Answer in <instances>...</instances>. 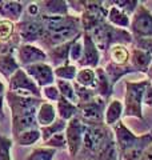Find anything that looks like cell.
I'll list each match as a JSON object with an SVG mask.
<instances>
[{
  "instance_id": "6da1fadb",
  "label": "cell",
  "mask_w": 152,
  "mask_h": 160,
  "mask_svg": "<svg viewBox=\"0 0 152 160\" xmlns=\"http://www.w3.org/2000/svg\"><path fill=\"white\" fill-rule=\"evenodd\" d=\"M4 99L11 109V132L12 139H15L24 131L39 128L38 124V109L44 102L43 98L22 96L13 92L6 91Z\"/></svg>"
},
{
  "instance_id": "7a4b0ae2",
  "label": "cell",
  "mask_w": 152,
  "mask_h": 160,
  "mask_svg": "<svg viewBox=\"0 0 152 160\" xmlns=\"http://www.w3.org/2000/svg\"><path fill=\"white\" fill-rule=\"evenodd\" d=\"M111 128L114 131L120 160H139L143 152L152 144V129L143 135H135L123 123V120Z\"/></svg>"
},
{
  "instance_id": "3957f363",
  "label": "cell",
  "mask_w": 152,
  "mask_h": 160,
  "mask_svg": "<svg viewBox=\"0 0 152 160\" xmlns=\"http://www.w3.org/2000/svg\"><path fill=\"white\" fill-rule=\"evenodd\" d=\"M114 131L105 123L100 124H89L85 126L83 146L78 153L76 160H94L101 149L114 140Z\"/></svg>"
},
{
  "instance_id": "277c9868",
  "label": "cell",
  "mask_w": 152,
  "mask_h": 160,
  "mask_svg": "<svg viewBox=\"0 0 152 160\" xmlns=\"http://www.w3.org/2000/svg\"><path fill=\"white\" fill-rule=\"evenodd\" d=\"M92 38L96 48L99 52H103L104 55L109 51L111 47L120 44V46H131L134 42L132 35L129 33L128 29H121L118 27H114L105 20L94 28L91 32H88Z\"/></svg>"
},
{
  "instance_id": "5b68a950",
  "label": "cell",
  "mask_w": 152,
  "mask_h": 160,
  "mask_svg": "<svg viewBox=\"0 0 152 160\" xmlns=\"http://www.w3.org/2000/svg\"><path fill=\"white\" fill-rule=\"evenodd\" d=\"M149 80H140V82H125V95L123 116L121 118H138L144 120L143 115V96L145 88L149 86Z\"/></svg>"
},
{
  "instance_id": "8992f818",
  "label": "cell",
  "mask_w": 152,
  "mask_h": 160,
  "mask_svg": "<svg viewBox=\"0 0 152 160\" xmlns=\"http://www.w3.org/2000/svg\"><path fill=\"white\" fill-rule=\"evenodd\" d=\"M15 29L19 35L22 44L38 43L44 35V24L40 16H28L24 15L18 23H15Z\"/></svg>"
},
{
  "instance_id": "52a82bcc",
  "label": "cell",
  "mask_w": 152,
  "mask_h": 160,
  "mask_svg": "<svg viewBox=\"0 0 152 160\" xmlns=\"http://www.w3.org/2000/svg\"><path fill=\"white\" fill-rule=\"evenodd\" d=\"M128 31L132 35L134 40L152 38V12L145 7L143 2L139 3L136 11L134 12Z\"/></svg>"
},
{
  "instance_id": "ba28073f",
  "label": "cell",
  "mask_w": 152,
  "mask_h": 160,
  "mask_svg": "<svg viewBox=\"0 0 152 160\" xmlns=\"http://www.w3.org/2000/svg\"><path fill=\"white\" fill-rule=\"evenodd\" d=\"M107 104L108 102H105L100 96H95L94 99L84 103H78L76 104V107L79 109L78 118L85 126L104 123V112L107 108Z\"/></svg>"
},
{
  "instance_id": "9c48e42d",
  "label": "cell",
  "mask_w": 152,
  "mask_h": 160,
  "mask_svg": "<svg viewBox=\"0 0 152 160\" xmlns=\"http://www.w3.org/2000/svg\"><path fill=\"white\" fill-rule=\"evenodd\" d=\"M8 91L22 96L42 98V88L38 87V84L24 72L23 68L18 69L8 80Z\"/></svg>"
},
{
  "instance_id": "30bf717a",
  "label": "cell",
  "mask_w": 152,
  "mask_h": 160,
  "mask_svg": "<svg viewBox=\"0 0 152 160\" xmlns=\"http://www.w3.org/2000/svg\"><path fill=\"white\" fill-rule=\"evenodd\" d=\"M85 131V124L78 116L67 122L65 127V140H67V149L71 159H75L78 156L83 146V138Z\"/></svg>"
},
{
  "instance_id": "8fae6325",
  "label": "cell",
  "mask_w": 152,
  "mask_h": 160,
  "mask_svg": "<svg viewBox=\"0 0 152 160\" xmlns=\"http://www.w3.org/2000/svg\"><path fill=\"white\" fill-rule=\"evenodd\" d=\"M23 69L38 84L39 88L52 86L55 83V80H56L53 75V68L48 63H36V64H32V66L24 67Z\"/></svg>"
},
{
  "instance_id": "7c38bea8",
  "label": "cell",
  "mask_w": 152,
  "mask_h": 160,
  "mask_svg": "<svg viewBox=\"0 0 152 160\" xmlns=\"http://www.w3.org/2000/svg\"><path fill=\"white\" fill-rule=\"evenodd\" d=\"M16 55L20 68L32 66L36 63H45L48 60L44 49L33 46V44H20L16 49Z\"/></svg>"
},
{
  "instance_id": "4fadbf2b",
  "label": "cell",
  "mask_w": 152,
  "mask_h": 160,
  "mask_svg": "<svg viewBox=\"0 0 152 160\" xmlns=\"http://www.w3.org/2000/svg\"><path fill=\"white\" fill-rule=\"evenodd\" d=\"M83 55L76 67L80 68H98L100 63V52L88 32H83Z\"/></svg>"
},
{
  "instance_id": "5bb4252c",
  "label": "cell",
  "mask_w": 152,
  "mask_h": 160,
  "mask_svg": "<svg viewBox=\"0 0 152 160\" xmlns=\"http://www.w3.org/2000/svg\"><path fill=\"white\" fill-rule=\"evenodd\" d=\"M42 16H67L69 15L68 3L64 0H43L36 2Z\"/></svg>"
},
{
  "instance_id": "9a60e30c",
  "label": "cell",
  "mask_w": 152,
  "mask_h": 160,
  "mask_svg": "<svg viewBox=\"0 0 152 160\" xmlns=\"http://www.w3.org/2000/svg\"><path fill=\"white\" fill-rule=\"evenodd\" d=\"M83 35V33H82ZM82 35H79V36H82ZM78 36V38H79ZM78 38L72 39L71 42L68 43H64L62 46H58V47H53L48 49V51H45L47 53V59L51 62V66L52 68H56V67H60V66H65V64H69V60H68V53H69V48L73 44V42Z\"/></svg>"
},
{
  "instance_id": "2e32d148",
  "label": "cell",
  "mask_w": 152,
  "mask_h": 160,
  "mask_svg": "<svg viewBox=\"0 0 152 160\" xmlns=\"http://www.w3.org/2000/svg\"><path fill=\"white\" fill-rule=\"evenodd\" d=\"M24 3L13 2V0H0V19L9 20L12 23H18L23 16Z\"/></svg>"
},
{
  "instance_id": "e0dca14e",
  "label": "cell",
  "mask_w": 152,
  "mask_h": 160,
  "mask_svg": "<svg viewBox=\"0 0 152 160\" xmlns=\"http://www.w3.org/2000/svg\"><path fill=\"white\" fill-rule=\"evenodd\" d=\"M95 73H96V88L95 91L98 93V96H100L101 99H104L105 102L109 103V99L114 93V86L111 83V80L108 79V76L104 72V68L98 67L95 68Z\"/></svg>"
},
{
  "instance_id": "ac0fdd59",
  "label": "cell",
  "mask_w": 152,
  "mask_h": 160,
  "mask_svg": "<svg viewBox=\"0 0 152 160\" xmlns=\"http://www.w3.org/2000/svg\"><path fill=\"white\" fill-rule=\"evenodd\" d=\"M151 63H152V56L149 53L132 47V49L129 51V64L135 68L136 72L147 73Z\"/></svg>"
},
{
  "instance_id": "d6986e66",
  "label": "cell",
  "mask_w": 152,
  "mask_h": 160,
  "mask_svg": "<svg viewBox=\"0 0 152 160\" xmlns=\"http://www.w3.org/2000/svg\"><path fill=\"white\" fill-rule=\"evenodd\" d=\"M105 7L108 8V13H107V22L114 27H118L121 29H127L129 28L131 24V18L127 13H124L121 9L118 7L109 4V2H104Z\"/></svg>"
},
{
  "instance_id": "ffe728a7",
  "label": "cell",
  "mask_w": 152,
  "mask_h": 160,
  "mask_svg": "<svg viewBox=\"0 0 152 160\" xmlns=\"http://www.w3.org/2000/svg\"><path fill=\"white\" fill-rule=\"evenodd\" d=\"M56 115H58L56 113V108H55L53 104L44 100V102L40 104V107L38 109V115H36L39 127H45V126L52 124L55 120L58 119Z\"/></svg>"
},
{
  "instance_id": "44dd1931",
  "label": "cell",
  "mask_w": 152,
  "mask_h": 160,
  "mask_svg": "<svg viewBox=\"0 0 152 160\" xmlns=\"http://www.w3.org/2000/svg\"><path fill=\"white\" fill-rule=\"evenodd\" d=\"M104 72L108 76V79L111 80L112 86L115 87L116 83L123 76H125V75H128V73H135L136 71L131 64H128V66H116V64L108 62L107 66L104 67Z\"/></svg>"
},
{
  "instance_id": "7402d4cb",
  "label": "cell",
  "mask_w": 152,
  "mask_h": 160,
  "mask_svg": "<svg viewBox=\"0 0 152 160\" xmlns=\"http://www.w3.org/2000/svg\"><path fill=\"white\" fill-rule=\"evenodd\" d=\"M121 116H123V103L118 99H114L112 102L107 104L104 112V123L108 127H112L118 122H120Z\"/></svg>"
},
{
  "instance_id": "603a6c76",
  "label": "cell",
  "mask_w": 152,
  "mask_h": 160,
  "mask_svg": "<svg viewBox=\"0 0 152 160\" xmlns=\"http://www.w3.org/2000/svg\"><path fill=\"white\" fill-rule=\"evenodd\" d=\"M56 113L59 115V119L64 120V122H69L71 119H73L78 116L79 109L76 107V104L68 102L67 99H64L63 96H60L56 102Z\"/></svg>"
},
{
  "instance_id": "cb8c5ba5",
  "label": "cell",
  "mask_w": 152,
  "mask_h": 160,
  "mask_svg": "<svg viewBox=\"0 0 152 160\" xmlns=\"http://www.w3.org/2000/svg\"><path fill=\"white\" fill-rule=\"evenodd\" d=\"M105 56H108L109 62L116 64V66H128L129 64V49L127 48V46L116 44V46L109 48Z\"/></svg>"
},
{
  "instance_id": "d4e9b609",
  "label": "cell",
  "mask_w": 152,
  "mask_h": 160,
  "mask_svg": "<svg viewBox=\"0 0 152 160\" xmlns=\"http://www.w3.org/2000/svg\"><path fill=\"white\" fill-rule=\"evenodd\" d=\"M18 69H20V66L13 55H0V73L7 80L11 79Z\"/></svg>"
},
{
  "instance_id": "484cf974",
  "label": "cell",
  "mask_w": 152,
  "mask_h": 160,
  "mask_svg": "<svg viewBox=\"0 0 152 160\" xmlns=\"http://www.w3.org/2000/svg\"><path fill=\"white\" fill-rule=\"evenodd\" d=\"M73 82H76L79 86H82V87L95 89L96 88V73H95V69H92V68L78 69V73H76V78H75Z\"/></svg>"
},
{
  "instance_id": "4316f807",
  "label": "cell",
  "mask_w": 152,
  "mask_h": 160,
  "mask_svg": "<svg viewBox=\"0 0 152 160\" xmlns=\"http://www.w3.org/2000/svg\"><path fill=\"white\" fill-rule=\"evenodd\" d=\"M65 127H67V122H64L62 119H56L52 124L49 126H45V127H39L40 129V133H42V140L43 143L47 142L49 138H52L53 135L60 133V132H64L65 131Z\"/></svg>"
},
{
  "instance_id": "83f0119b",
  "label": "cell",
  "mask_w": 152,
  "mask_h": 160,
  "mask_svg": "<svg viewBox=\"0 0 152 160\" xmlns=\"http://www.w3.org/2000/svg\"><path fill=\"white\" fill-rule=\"evenodd\" d=\"M42 139V133H40V129L39 128H35V129H28V131H24L20 135H18L13 140V143H16L18 146H32L38 142V140Z\"/></svg>"
},
{
  "instance_id": "f1b7e54d",
  "label": "cell",
  "mask_w": 152,
  "mask_h": 160,
  "mask_svg": "<svg viewBox=\"0 0 152 160\" xmlns=\"http://www.w3.org/2000/svg\"><path fill=\"white\" fill-rule=\"evenodd\" d=\"M78 73V67L75 64H65V66H60L53 68L55 79L60 80H67V82H73Z\"/></svg>"
},
{
  "instance_id": "f546056e",
  "label": "cell",
  "mask_w": 152,
  "mask_h": 160,
  "mask_svg": "<svg viewBox=\"0 0 152 160\" xmlns=\"http://www.w3.org/2000/svg\"><path fill=\"white\" fill-rule=\"evenodd\" d=\"M55 83H56V87L59 89L60 96H63L64 99H67L68 102L73 103V104L78 103V100H76V95H75V89H73V86H72V82L56 79L55 80Z\"/></svg>"
},
{
  "instance_id": "4dcf8cb0",
  "label": "cell",
  "mask_w": 152,
  "mask_h": 160,
  "mask_svg": "<svg viewBox=\"0 0 152 160\" xmlns=\"http://www.w3.org/2000/svg\"><path fill=\"white\" fill-rule=\"evenodd\" d=\"M55 155H56V149L47 147H38L33 148L24 160H53Z\"/></svg>"
},
{
  "instance_id": "1f68e13d",
  "label": "cell",
  "mask_w": 152,
  "mask_h": 160,
  "mask_svg": "<svg viewBox=\"0 0 152 160\" xmlns=\"http://www.w3.org/2000/svg\"><path fill=\"white\" fill-rule=\"evenodd\" d=\"M15 35H16L15 23L6 19H0V43L9 42V40L13 39Z\"/></svg>"
},
{
  "instance_id": "d6a6232c",
  "label": "cell",
  "mask_w": 152,
  "mask_h": 160,
  "mask_svg": "<svg viewBox=\"0 0 152 160\" xmlns=\"http://www.w3.org/2000/svg\"><path fill=\"white\" fill-rule=\"evenodd\" d=\"M138 0H109V4L118 7L119 9H121L124 13H127L128 16H132L134 12L136 11V8L139 6Z\"/></svg>"
},
{
  "instance_id": "836d02e7",
  "label": "cell",
  "mask_w": 152,
  "mask_h": 160,
  "mask_svg": "<svg viewBox=\"0 0 152 160\" xmlns=\"http://www.w3.org/2000/svg\"><path fill=\"white\" fill-rule=\"evenodd\" d=\"M82 38H83V35L76 39L69 48V53H68L69 64H73V63L78 64L79 60L82 59V55H83V40H82Z\"/></svg>"
},
{
  "instance_id": "e575fe53",
  "label": "cell",
  "mask_w": 152,
  "mask_h": 160,
  "mask_svg": "<svg viewBox=\"0 0 152 160\" xmlns=\"http://www.w3.org/2000/svg\"><path fill=\"white\" fill-rule=\"evenodd\" d=\"M43 147L47 148H53V149H67V140H65V133L60 132L53 135L52 138H49L47 142L43 143Z\"/></svg>"
},
{
  "instance_id": "d590c367",
  "label": "cell",
  "mask_w": 152,
  "mask_h": 160,
  "mask_svg": "<svg viewBox=\"0 0 152 160\" xmlns=\"http://www.w3.org/2000/svg\"><path fill=\"white\" fill-rule=\"evenodd\" d=\"M12 144H13L12 138L0 135V160H12L11 159Z\"/></svg>"
},
{
  "instance_id": "8d00e7d4",
  "label": "cell",
  "mask_w": 152,
  "mask_h": 160,
  "mask_svg": "<svg viewBox=\"0 0 152 160\" xmlns=\"http://www.w3.org/2000/svg\"><path fill=\"white\" fill-rule=\"evenodd\" d=\"M134 48L141 49L147 53H149L152 56V38H145V39H135L132 44H131Z\"/></svg>"
},
{
  "instance_id": "74e56055",
  "label": "cell",
  "mask_w": 152,
  "mask_h": 160,
  "mask_svg": "<svg viewBox=\"0 0 152 160\" xmlns=\"http://www.w3.org/2000/svg\"><path fill=\"white\" fill-rule=\"evenodd\" d=\"M42 96H44V99H47L48 102H58V99L60 98L59 89L56 86H47L42 88Z\"/></svg>"
},
{
  "instance_id": "f35d334b",
  "label": "cell",
  "mask_w": 152,
  "mask_h": 160,
  "mask_svg": "<svg viewBox=\"0 0 152 160\" xmlns=\"http://www.w3.org/2000/svg\"><path fill=\"white\" fill-rule=\"evenodd\" d=\"M143 104L147 107H152V84H149L144 91V96H143Z\"/></svg>"
},
{
  "instance_id": "ab89813d",
  "label": "cell",
  "mask_w": 152,
  "mask_h": 160,
  "mask_svg": "<svg viewBox=\"0 0 152 160\" xmlns=\"http://www.w3.org/2000/svg\"><path fill=\"white\" fill-rule=\"evenodd\" d=\"M139 160H152V144L143 152Z\"/></svg>"
},
{
  "instance_id": "60d3db41",
  "label": "cell",
  "mask_w": 152,
  "mask_h": 160,
  "mask_svg": "<svg viewBox=\"0 0 152 160\" xmlns=\"http://www.w3.org/2000/svg\"><path fill=\"white\" fill-rule=\"evenodd\" d=\"M4 95H0V122H3L4 119H6V116H4Z\"/></svg>"
},
{
  "instance_id": "b9f144b4",
  "label": "cell",
  "mask_w": 152,
  "mask_h": 160,
  "mask_svg": "<svg viewBox=\"0 0 152 160\" xmlns=\"http://www.w3.org/2000/svg\"><path fill=\"white\" fill-rule=\"evenodd\" d=\"M147 79L149 80V83L152 84V63H151V66H149V68H148V71H147Z\"/></svg>"
},
{
  "instance_id": "7bdbcfd3",
  "label": "cell",
  "mask_w": 152,
  "mask_h": 160,
  "mask_svg": "<svg viewBox=\"0 0 152 160\" xmlns=\"http://www.w3.org/2000/svg\"><path fill=\"white\" fill-rule=\"evenodd\" d=\"M4 93H6V86L0 82V95H4Z\"/></svg>"
},
{
  "instance_id": "ee69618b",
  "label": "cell",
  "mask_w": 152,
  "mask_h": 160,
  "mask_svg": "<svg viewBox=\"0 0 152 160\" xmlns=\"http://www.w3.org/2000/svg\"><path fill=\"white\" fill-rule=\"evenodd\" d=\"M71 160H76V159H71Z\"/></svg>"
}]
</instances>
